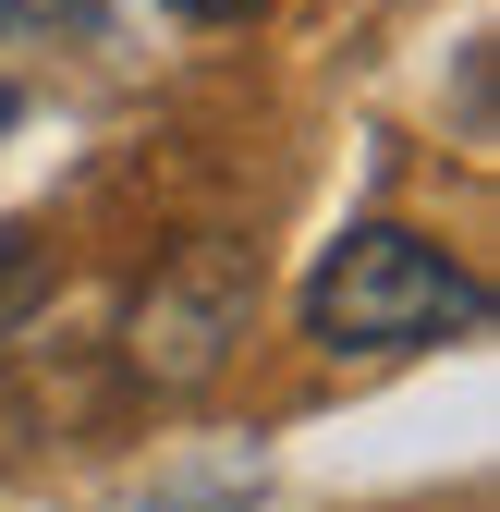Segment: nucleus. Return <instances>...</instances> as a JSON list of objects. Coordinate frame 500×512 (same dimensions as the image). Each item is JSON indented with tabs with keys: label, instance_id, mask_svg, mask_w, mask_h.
Instances as JSON below:
<instances>
[{
	"label": "nucleus",
	"instance_id": "nucleus-3",
	"mask_svg": "<svg viewBox=\"0 0 500 512\" xmlns=\"http://www.w3.org/2000/svg\"><path fill=\"white\" fill-rule=\"evenodd\" d=\"M37 269H49V244H37V232L13 220V232H0V330H13V305L37 293Z\"/></svg>",
	"mask_w": 500,
	"mask_h": 512
},
{
	"label": "nucleus",
	"instance_id": "nucleus-2",
	"mask_svg": "<svg viewBox=\"0 0 500 512\" xmlns=\"http://www.w3.org/2000/svg\"><path fill=\"white\" fill-rule=\"evenodd\" d=\"M232 330H244V269L220 244H196L183 269L135 305V378H159V391H196V378L232 354Z\"/></svg>",
	"mask_w": 500,
	"mask_h": 512
},
{
	"label": "nucleus",
	"instance_id": "nucleus-4",
	"mask_svg": "<svg viewBox=\"0 0 500 512\" xmlns=\"http://www.w3.org/2000/svg\"><path fill=\"white\" fill-rule=\"evenodd\" d=\"M171 13H183V25H244L257 0H171Z\"/></svg>",
	"mask_w": 500,
	"mask_h": 512
},
{
	"label": "nucleus",
	"instance_id": "nucleus-5",
	"mask_svg": "<svg viewBox=\"0 0 500 512\" xmlns=\"http://www.w3.org/2000/svg\"><path fill=\"white\" fill-rule=\"evenodd\" d=\"M49 13H86V0H0V25H49Z\"/></svg>",
	"mask_w": 500,
	"mask_h": 512
},
{
	"label": "nucleus",
	"instance_id": "nucleus-1",
	"mask_svg": "<svg viewBox=\"0 0 500 512\" xmlns=\"http://www.w3.org/2000/svg\"><path fill=\"white\" fill-rule=\"evenodd\" d=\"M305 330H318L330 354H415L440 330H488V293L476 269H452L427 232L403 220H366L318 256V281H305Z\"/></svg>",
	"mask_w": 500,
	"mask_h": 512
}]
</instances>
